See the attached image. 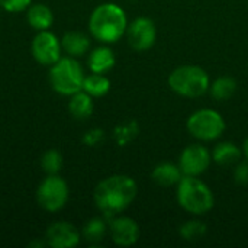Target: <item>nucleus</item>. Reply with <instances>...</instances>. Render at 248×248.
I'll return each mask as SVG.
<instances>
[{
	"instance_id": "obj_1",
	"label": "nucleus",
	"mask_w": 248,
	"mask_h": 248,
	"mask_svg": "<svg viewBox=\"0 0 248 248\" xmlns=\"http://www.w3.org/2000/svg\"><path fill=\"white\" fill-rule=\"evenodd\" d=\"M138 193L137 182L126 174H113L102 182L94 189L93 199L97 209L105 217H116L126 211L135 201Z\"/></svg>"
},
{
	"instance_id": "obj_2",
	"label": "nucleus",
	"mask_w": 248,
	"mask_h": 248,
	"mask_svg": "<svg viewBox=\"0 0 248 248\" xmlns=\"http://www.w3.org/2000/svg\"><path fill=\"white\" fill-rule=\"evenodd\" d=\"M128 28L125 10L115 3H103L93 9L89 17V31L102 44L118 42Z\"/></svg>"
},
{
	"instance_id": "obj_3",
	"label": "nucleus",
	"mask_w": 248,
	"mask_h": 248,
	"mask_svg": "<svg viewBox=\"0 0 248 248\" xmlns=\"http://www.w3.org/2000/svg\"><path fill=\"white\" fill-rule=\"evenodd\" d=\"M176 198L182 209L192 215H205L215 205L211 187L195 176H183L176 185Z\"/></svg>"
},
{
	"instance_id": "obj_4",
	"label": "nucleus",
	"mask_w": 248,
	"mask_h": 248,
	"mask_svg": "<svg viewBox=\"0 0 248 248\" xmlns=\"http://www.w3.org/2000/svg\"><path fill=\"white\" fill-rule=\"evenodd\" d=\"M167 83L176 94L196 99L209 92L211 78L199 65H180L169 74Z\"/></svg>"
},
{
	"instance_id": "obj_5",
	"label": "nucleus",
	"mask_w": 248,
	"mask_h": 248,
	"mask_svg": "<svg viewBox=\"0 0 248 248\" xmlns=\"http://www.w3.org/2000/svg\"><path fill=\"white\" fill-rule=\"evenodd\" d=\"M84 70L74 57H61L49 70V84L54 92L62 96H71L83 90Z\"/></svg>"
},
{
	"instance_id": "obj_6",
	"label": "nucleus",
	"mask_w": 248,
	"mask_h": 248,
	"mask_svg": "<svg viewBox=\"0 0 248 248\" xmlns=\"http://www.w3.org/2000/svg\"><path fill=\"white\" fill-rule=\"evenodd\" d=\"M187 132L203 142H211L222 137L225 132L227 124L221 113H218L214 109L203 108L196 112H193L187 121H186Z\"/></svg>"
},
{
	"instance_id": "obj_7",
	"label": "nucleus",
	"mask_w": 248,
	"mask_h": 248,
	"mask_svg": "<svg viewBox=\"0 0 248 248\" xmlns=\"http://www.w3.org/2000/svg\"><path fill=\"white\" fill-rule=\"evenodd\" d=\"M70 190L67 182L58 174H48L36 190V201L39 206L48 212L61 211L68 202Z\"/></svg>"
},
{
	"instance_id": "obj_8",
	"label": "nucleus",
	"mask_w": 248,
	"mask_h": 248,
	"mask_svg": "<svg viewBox=\"0 0 248 248\" xmlns=\"http://www.w3.org/2000/svg\"><path fill=\"white\" fill-rule=\"evenodd\" d=\"M126 38L129 46L137 52H144L153 48L157 39V28L153 19L140 16L134 19L126 28Z\"/></svg>"
},
{
	"instance_id": "obj_9",
	"label": "nucleus",
	"mask_w": 248,
	"mask_h": 248,
	"mask_svg": "<svg viewBox=\"0 0 248 248\" xmlns=\"http://www.w3.org/2000/svg\"><path fill=\"white\" fill-rule=\"evenodd\" d=\"M211 163H212L211 151L202 144L187 145L179 157V167L183 176L199 177L209 169Z\"/></svg>"
},
{
	"instance_id": "obj_10",
	"label": "nucleus",
	"mask_w": 248,
	"mask_h": 248,
	"mask_svg": "<svg viewBox=\"0 0 248 248\" xmlns=\"http://www.w3.org/2000/svg\"><path fill=\"white\" fill-rule=\"evenodd\" d=\"M61 41L49 31H39L31 45V51L36 62L48 67L61 58Z\"/></svg>"
},
{
	"instance_id": "obj_11",
	"label": "nucleus",
	"mask_w": 248,
	"mask_h": 248,
	"mask_svg": "<svg viewBox=\"0 0 248 248\" xmlns=\"http://www.w3.org/2000/svg\"><path fill=\"white\" fill-rule=\"evenodd\" d=\"M45 240L48 247L73 248L80 244V231L70 222L58 221L46 228Z\"/></svg>"
},
{
	"instance_id": "obj_12",
	"label": "nucleus",
	"mask_w": 248,
	"mask_h": 248,
	"mask_svg": "<svg viewBox=\"0 0 248 248\" xmlns=\"http://www.w3.org/2000/svg\"><path fill=\"white\" fill-rule=\"evenodd\" d=\"M112 241L119 247H131L140 240V227L129 217L113 218L109 224Z\"/></svg>"
},
{
	"instance_id": "obj_13",
	"label": "nucleus",
	"mask_w": 248,
	"mask_h": 248,
	"mask_svg": "<svg viewBox=\"0 0 248 248\" xmlns=\"http://www.w3.org/2000/svg\"><path fill=\"white\" fill-rule=\"evenodd\" d=\"M211 155H212V161L217 163L218 166L231 167V166H235L237 163L241 161L243 150L238 148L231 141H222V142H218L214 147Z\"/></svg>"
},
{
	"instance_id": "obj_14",
	"label": "nucleus",
	"mask_w": 248,
	"mask_h": 248,
	"mask_svg": "<svg viewBox=\"0 0 248 248\" xmlns=\"http://www.w3.org/2000/svg\"><path fill=\"white\" fill-rule=\"evenodd\" d=\"M26 20L35 31H48L54 23L52 10L44 3H33L26 9Z\"/></svg>"
},
{
	"instance_id": "obj_15",
	"label": "nucleus",
	"mask_w": 248,
	"mask_h": 248,
	"mask_svg": "<svg viewBox=\"0 0 248 248\" xmlns=\"http://www.w3.org/2000/svg\"><path fill=\"white\" fill-rule=\"evenodd\" d=\"M182 177H183V173H182L179 164H174L170 161L157 164L151 171V179L163 187L176 186Z\"/></svg>"
},
{
	"instance_id": "obj_16",
	"label": "nucleus",
	"mask_w": 248,
	"mask_h": 248,
	"mask_svg": "<svg viewBox=\"0 0 248 248\" xmlns=\"http://www.w3.org/2000/svg\"><path fill=\"white\" fill-rule=\"evenodd\" d=\"M116 58L109 46H97L89 55V68L92 73L105 74L115 67Z\"/></svg>"
},
{
	"instance_id": "obj_17",
	"label": "nucleus",
	"mask_w": 248,
	"mask_h": 248,
	"mask_svg": "<svg viewBox=\"0 0 248 248\" xmlns=\"http://www.w3.org/2000/svg\"><path fill=\"white\" fill-rule=\"evenodd\" d=\"M61 46L70 57H81L90 48V38L78 31H70L61 38Z\"/></svg>"
},
{
	"instance_id": "obj_18",
	"label": "nucleus",
	"mask_w": 248,
	"mask_h": 248,
	"mask_svg": "<svg viewBox=\"0 0 248 248\" xmlns=\"http://www.w3.org/2000/svg\"><path fill=\"white\" fill-rule=\"evenodd\" d=\"M93 97L86 93L84 90H80L74 94H71L70 102H68V110L73 118L83 121L92 116L93 113Z\"/></svg>"
},
{
	"instance_id": "obj_19",
	"label": "nucleus",
	"mask_w": 248,
	"mask_h": 248,
	"mask_svg": "<svg viewBox=\"0 0 248 248\" xmlns=\"http://www.w3.org/2000/svg\"><path fill=\"white\" fill-rule=\"evenodd\" d=\"M238 89L237 80L230 76H222L215 78L209 86V93L214 100L217 102H225L231 99Z\"/></svg>"
},
{
	"instance_id": "obj_20",
	"label": "nucleus",
	"mask_w": 248,
	"mask_h": 248,
	"mask_svg": "<svg viewBox=\"0 0 248 248\" xmlns=\"http://www.w3.org/2000/svg\"><path fill=\"white\" fill-rule=\"evenodd\" d=\"M83 90L92 97H103L110 90V80L99 73H92L84 77Z\"/></svg>"
},
{
	"instance_id": "obj_21",
	"label": "nucleus",
	"mask_w": 248,
	"mask_h": 248,
	"mask_svg": "<svg viewBox=\"0 0 248 248\" xmlns=\"http://www.w3.org/2000/svg\"><path fill=\"white\" fill-rule=\"evenodd\" d=\"M108 231V225L102 218H92L89 219L81 231V235L84 237V240L90 244H99L102 243V240L105 238Z\"/></svg>"
},
{
	"instance_id": "obj_22",
	"label": "nucleus",
	"mask_w": 248,
	"mask_h": 248,
	"mask_svg": "<svg viewBox=\"0 0 248 248\" xmlns=\"http://www.w3.org/2000/svg\"><path fill=\"white\" fill-rule=\"evenodd\" d=\"M179 234H180V237H182L185 241L195 243V241H199V240H202V238L206 237V234H208V227H206L203 222H201V221L192 219V221L185 222V224L179 228Z\"/></svg>"
},
{
	"instance_id": "obj_23",
	"label": "nucleus",
	"mask_w": 248,
	"mask_h": 248,
	"mask_svg": "<svg viewBox=\"0 0 248 248\" xmlns=\"http://www.w3.org/2000/svg\"><path fill=\"white\" fill-rule=\"evenodd\" d=\"M64 160L58 150H48L41 157V167L46 174H58L62 169Z\"/></svg>"
},
{
	"instance_id": "obj_24",
	"label": "nucleus",
	"mask_w": 248,
	"mask_h": 248,
	"mask_svg": "<svg viewBox=\"0 0 248 248\" xmlns=\"http://www.w3.org/2000/svg\"><path fill=\"white\" fill-rule=\"evenodd\" d=\"M138 131H140L138 124L135 121H129L128 124L116 126L115 132H113V137H115V140H116V142L119 145H126L128 142H131L137 137Z\"/></svg>"
},
{
	"instance_id": "obj_25",
	"label": "nucleus",
	"mask_w": 248,
	"mask_h": 248,
	"mask_svg": "<svg viewBox=\"0 0 248 248\" xmlns=\"http://www.w3.org/2000/svg\"><path fill=\"white\" fill-rule=\"evenodd\" d=\"M32 4V0H0V7L10 13H19L26 10Z\"/></svg>"
},
{
	"instance_id": "obj_26",
	"label": "nucleus",
	"mask_w": 248,
	"mask_h": 248,
	"mask_svg": "<svg viewBox=\"0 0 248 248\" xmlns=\"http://www.w3.org/2000/svg\"><path fill=\"white\" fill-rule=\"evenodd\" d=\"M234 180L240 186H247L248 185V161H240L235 164L234 169Z\"/></svg>"
},
{
	"instance_id": "obj_27",
	"label": "nucleus",
	"mask_w": 248,
	"mask_h": 248,
	"mask_svg": "<svg viewBox=\"0 0 248 248\" xmlns=\"http://www.w3.org/2000/svg\"><path fill=\"white\" fill-rule=\"evenodd\" d=\"M105 138V134L100 128H93V129H89L84 135H83V142L89 147H94V145H99Z\"/></svg>"
},
{
	"instance_id": "obj_28",
	"label": "nucleus",
	"mask_w": 248,
	"mask_h": 248,
	"mask_svg": "<svg viewBox=\"0 0 248 248\" xmlns=\"http://www.w3.org/2000/svg\"><path fill=\"white\" fill-rule=\"evenodd\" d=\"M48 244H46V240L44 238L42 241H32V243H29V246L28 247H33V248H44L46 247Z\"/></svg>"
},
{
	"instance_id": "obj_29",
	"label": "nucleus",
	"mask_w": 248,
	"mask_h": 248,
	"mask_svg": "<svg viewBox=\"0 0 248 248\" xmlns=\"http://www.w3.org/2000/svg\"><path fill=\"white\" fill-rule=\"evenodd\" d=\"M241 150H243V157H244V158L248 161V137L244 140V142H243V148H241Z\"/></svg>"
}]
</instances>
